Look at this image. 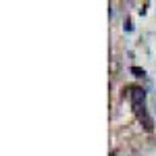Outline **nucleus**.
I'll list each match as a JSON object with an SVG mask.
<instances>
[{
  "mask_svg": "<svg viewBox=\"0 0 156 156\" xmlns=\"http://www.w3.org/2000/svg\"><path fill=\"white\" fill-rule=\"evenodd\" d=\"M129 98H131V102H133V106H135L137 112H140V108L144 110V98H146L144 90H140V87H131V90H129Z\"/></svg>",
  "mask_w": 156,
  "mask_h": 156,
  "instance_id": "obj_1",
  "label": "nucleus"
}]
</instances>
